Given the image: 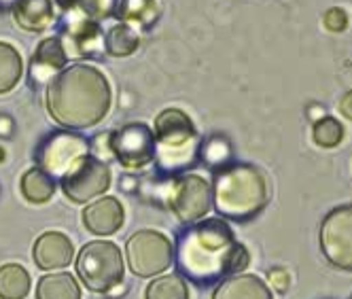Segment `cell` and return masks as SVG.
<instances>
[{"instance_id": "1", "label": "cell", "mask_w": 352, "mask_h": 299, "mask_svg": "<svg viewBox=\"0 0 352 299\" xmlns=\"http://www.w3.org/2000/svg\"><path fill=\"white\" fill-rule=\"evenodd\" d=\"M176 261L189 280L210 285L244 269L250 257L228 223L223 219H206L181 234Z\"/></svg>"}, {"instance_id": "2", "label": "cell", "mask_w": 352, "mask_h": 299, "mask_svg": "<svg viewBox=\"0 0 352 299\" xmlns=\"http://www.w3.org/2000/svg\"><path fill=\"white\" fill-rule=\"evenodd\" d=\"M111 109V85L96 66L72 64L47 85V111L66 130L98 126Z\"/></svg>"}, {"instance_id": "3", "label": "cell", "mask_w": 352, "mask_h": 299, "mask_svg": "<svg viewBox=\"0 0 352 299\" xmlns=\"http://www.w3.org/2000/svg\"><path fill=\"white\" fill-rule=\"evenodd\" d=\"M212 202L219 214L246 221L259 214L267 204V181L263 172L250 164H230L217 170Z\"/></svg>"}, {"instance_id": "4", "label": "cell", "mask_w": 352, "mask_h": 299, "mask_svg": "<svg viewBox=\"0 0 352 299\" xmlns=\"http://www.w3.org/2000/svg\"><path fill=\"white\" fill-rule=\"evenodd\" d=\"M155 162L162 172H183L199 159V136L181 109H166L155 119Z\"/></svg>"}, {"instance_id": "5", "label": "cell", "mask_w": 352, "mask_h": 299, "mask_svg": "<svg viewBox=\"0 0 352 299\" xmlns=\"http://www.w3.org/2000/svg\"><path fill=\"white\" fill-rule=\"evenodd\" d=\"M77 272L87 289L96 293H109L123 280L125 265L121 251L113 242H87L79 253Z\"/></svg>"}, {"instance_id": "6", "label": "cell", "mask_w": 352, "mask_h": 299, "mask_svg": "<svg viewBox=\"0 0 352 299\" xmlns=\"http://www.w3.org/2000/svg\"><path fill=\"white\" fill-rule=\"evenodd\" d=\"M164 199L183 223H197L212 208V187L197 174H183L168 183Z\"/></svg>"}, {"instance_id": "7", "label": "cell", "mask_w": 352, "mask_h": 299, "mask_svg": "<svg viewBox=\"0 0 352 299\" xmlns=\"http://www.w3.org/2000/svg\"><path fill=\"white\" fill-rule=\"evenodd\" d=\"M125 253H128V265L136 276L151 278L172 265L174 246L162 232L142 230L128 240Z\"/></svg>"}, {"instance_id": "8", "label": "cell", "mask_w": 352, "mask_h": 299, "mask_svg": "<svg viewBox=\"0 0 352 299\" xmlns=\"http://www.w3.org/2000/svg\"><path fill=\"white\" fill-rule=\"evenodd\" d=\"M85 155H89V142L72 130H58L36 146L38 168L52 179H62Z\"/></svg>"}, {"instance_id": "9", "label": "cell", "mask_w": 352, "mask_h": 299, "mask_svg": "<svg viewBox=\"0 0 352 299\" xmlns=\"http://www.w3.org/2000/svg\"><path fill=\"white\" fill-rule=\"evenodd\" d=\"M111 187V168L107 162L85 155L62 177V191L72 202L83 204L102 195Z\"/></svg>"}, {"instance_id": "10", "label": "cell", "mask_w": 352, "mask_h": 299, "mask_svg": "<svg viewBox=\"0 0 352 299\" xmlns=\"http://www.w3.org/2000/svg\"><path fill=\"white\" fill-rule=\"evenodd\" d=\"M109 151L125 168H144L155 159V134L144 123H130L109 136Z\"/></svg>"}, {"instance_id": "11", "label": "cell", "mask_w": 352, "mask_h": 299, "mask_svg": "<svg viewBox=\"0 0 352 299\" xmlns=\"http://www.w3.org/2000/svg\"><path fill=\"white\" fill-rule=\"evenodd\" d=\"M320 248L329 263L352 269V204L327 214L320 225Z\"/></svg>"}, {"instance_id": "12", "label": "cell", "mask_w": 352, "mask_h": 299, "mask_svg": "<svg viewBox=\"0 0 352 299\" xmlns=\"http://www.w3.org/2000/svg\"><path fill=\"white\" fill-rule=\"evenodd\" d=\"M66 56H94L104 49V36L100 32L98 23L81 13L77 7H70L64 19V41Z\"/></svg>"}, {"instance_id": "13", "label": "cell", "mask_w": 352, "mask_h": 299, "mask_svg": "<svg viewBox=\"0 0 352 299\" xmlns=\"http://www.w3.org/2000/svg\"><path fill=\"white\" fill-rule=\"evenodd\" d=\"M66 49L60 41V36H49L45 38L32 56L30 64V79L32 83H49L56 74H60L66 66Z\"/></svg>"}, {"instance_id": "14", "label": "cell", "mask_w": 352, "mask_h": 299, "mask_svg": "<svg viewBox=\"0 0 352 299\" xmlns=\"http://www.w3.org/2000/svg\"><path fill=\"white\" fill-rule=\"evenodd\" d=\"M123 206L117 197H100L83 210V225L96 236H113L123 225Z\"/></svg>"}, {"instance_id": "15", "label": "cell", "mask_w": 352, "mask_h": 299, "mask_svg": "<svg viewBox=\"0 0 352 299\" xmlns=\"http://www.w3.org/2000/svg\"><path fill=\"white\" fill-rule=\"evenodd\" d=\"M32 257L41 269H60L70 265L74 257V246L68 236L60 232H47L34 242Z\"/></svg>"}, {"instance_id": "16", "label": "cell", "mask_w": 352, "mask_h": 299, "mask_svg": "<svg viewBox=\"0 0 352 299\" xmlns=\"http://www.w3.org/2000/svg\"><path fill=\"white\" fill-rule=\"evenodd\" d=\"M11 11L15 23L26 32H43L56 17L52 0H19Z\"/></svg>"}, {"instance_id": "17", "label": "cell", "mask_w": 352, "mask_h": 299, "mask_svg": "<svg viewBox=\"0 0 352 299\" xmlns=\"http://www.w3.org/2000/svg\"><path fill=\"white\" fill-rule=\"evenodd\" d=\"M212 299H274L270 287L257 278L244 274V276H232L228 280H223Z\"/></svg>"}, {"instance_id": "18", "label": "cell", "mask_w": 352, "mask_h": 299, "mask_svg": "<svg viewBox=\"0 0 352 299\" xmlns=\"http://www.w3.org/2000/svg\"><path fill=\"white\" fill-rule=\"evenodd\" d=\"M115 15L123 23H134L148 30L160 19V5L157 0H117Z\"/></svg>"}, {"instance_id": "19", "label": "cell", "mask_w": 352, "mask_h": 299, "mask_svg": "<svg viewBox=\"0 0 352 299\" xmlns=\"http://www.w3.org/2000/svg\"><path fill=\"white\" fill-rule=\"evenodd\" d=\"M21 193L32 204H45L56 193V181L41 168H30L21 177Z\"/></svg>"}, {"instance_id": "20", "label": "cell", "mask_w": 352, "mask_h": 299, "mask_svg": "<svg viewBox=\"0 0 352 299\" xmlns=\"http://www.w3.org/2000/svg\"><path fill=\"white\" fill-rule=\"evenodd\" d=\"M36 299H81V289L70 274H52L38 280Z\"/></svg>"}, {"instance_id": "21", "label": "cell", "mask_w": 352, "mask_h": 299, "mask_svg": "<svg viewBox=\"0 0 352 299\" xmlns=\"http://www.w3.org/2000/svg\"><path fill=\"white\" fill-rule=\"evenodd\" d=\"M30 293L28 272L17 263L0 267V299H23Z\"/></svg>"}, {"instance_id": "22", "label": "cell", "mask_w": 352, "mask_h": 299, "mask_svg": "<svg viewBox=\"0 0 352 299\" xmlns=\"http://www.w3.org/2000/svg\"><path fill=\"white\" fill-rule=\"evenodd\" d=\"M140 45V36L138 30L130 23H117L107 32L104 38V49L115 56V58H125V56H132Z\"/></svg>"}, {"instance_id": "23", "label": "cell", "mask_w": 352, "mask_h": 299, "mask_svg": "<svg viewBox=\"0 0 352 299\" xmlns=\"http://www.w3.org/2000/svg\"><path fill=\"white\" fill-rule=\"evenodd\" d=\"M21 74H23V62L19 52L9 43H0V93L15 89Z\"/></svg>"}, {"instance_id": "24", "label": "cell", "mask_w": 352, "mask_h": 299, "mask_svg": "<svg viewBox=\"0 0 352 299\" xmlns=\"http://www.w3.org/2000/svg\"><path fill=\"white\" fill-rule=\"evenodd\" d=\"M144 299H189V289L181 276L168 274V276L155 278L146 287Z\"/></svg>"}, {"instance_id": "25", "label": "cell", "mask_w": 352, "mask_h": 299, "mask_svg": "<svg viewBox=\"0 0 352 299\" xmlns=\"http://www.w3.org/2000/svg\"><path fill=\"white\" fill-rule=\"evenodd\" d=\"M199 159L210 168H225L232 164V144L225 136H210L199 144Z\"/></svg>"}, {"instance_id": "26", "label": "cell", "mask_w": 352, "mask_h": 299, "mask_svg": "<svg viewBox=\"0 0 352 299\" xmlns=\"http://www.w3.org/2000/svg\"><path fill=\"white\" fill-rule=\"evenodd\" d=\"M312 138L322 148H336L344 140V126L336 117H322L314 123Z\"/></svg>"}, {"instance_id": "27", "label": "cell", "mask_w": 352, "mask_h": 299, "mask_svg": "<svg viewBox=\"0 0 352 299\" xmlns=\"http://www.w3.org/2000/svg\"><path fill=\"white\" fill-rule=\"evenodd\" d=\"M117 0H72V7H77L81 13H85L89 19H102L109 17L111 11H115Z\"/></svg>"}, {"instance_id": "28", "label": "cell", "mask_w": 352, "mask_h": 299, "mask_svg": "<svg viewBox=\"0 0 352 299\" xmlns=\"http://www.w3.org/2000/svg\"><path fill=\"white\" fill-rule=\"evenodd\" d=\"M348 23H350L348 13L342 7H331L329 11H324V15H322V26H324V30H329L333 34L344 32L348 28Z\"/></svg>"}, {"instance_id": "29", "label": "cell", "mask_w": 352, "mask_h": 299, "mask_svg": "<svg viewBox=\"0 0 352 299\" xmlns=\"http://www.w3.org/2000/svg\"><path fill=\"white\" fill-rule=\"evenodd\" d=\"M267 278H270V285L276 289V291H280L285 293L291 285V276H289V272L283 269V267H274L267 272Z\"/></svg>"}, {"instance_id": "30", "label": "cell", "mask_w": 352, "mask_h": 299, "mask_svg": "<svg viewBox=\"0 0 352 299\" xmlns=\"http://www.w3.org/2000/svg\"><path fill=\"white\" fill-rule=\"evenodd\" d=\"M340 113H342L346 119L352 121V89L346 91V93L342 96V100H340Z\"/></svg>"}, {"instance_id": "31", "label": "cell", "mask_w": 352, "mask_h": 299, "mask_svg": "<svg viewBox=\"0 0 352 299\" xmlns=\"http://www.w3.org/2000/svg\"><path fill=\"white\" fill-rule=\"evenodd\" d=\"M13 132V121L7 115H0V136H11Z\"/></svg>"}, {"instance_id": "32", "label": "cell", "mask_w": 352, "mask_h": 299, "mask_svg": "<svg viewBox=\"0 0 352 299\" xmlns=\"http://www.w3.org/2000/svg\"><path fill=\"white\" fill-rule=\"evenodd\" d=\"M308 111H310V117L314 119V123H316L318 119L327 117V115H324V107H320V104H312V107H310Z\"/></svg>"}, {"instance_id": "33", "label": "cell", "mask_w": 352, "mask_h": 299, "mask_svg": "<svg viewBox=\"0 0 352 299\" xmlns=\"http://www.w3.org/2000/svg\"><path fill=\"white\" fill-rule=\"evenodd\" d=\"M17 3H19V0H0V11H9V9H13Z\"/></svg>"}, {"instance_id": "34", "label": "cell", "mask_w": 352, "mask_h": 299, "mask_svg": "<svg viewBox=\"0 0 352 299\" xmlns=\"http://www.w3.org/2000/svg\"><path fill=\"white\" fill-rule=\"evenodd\" d=\"M3 159H5V148L0 146V164H3Z\"/></svg>"}, {"instance_id": "35", "label": "cell", "mask_w": 352, "mask_h": 299, "mask_svg": "<svg viewBox=\"0 0 352 299\" xmlns=\"http://www.w3.org/2000/svg\"><path fill=\"white\" fill-rule=\"evenodd\" d=\"M60 3H62V5H64V7H68V5H70V7H72V0H60Z\"/></svg>"}]
</instances>
